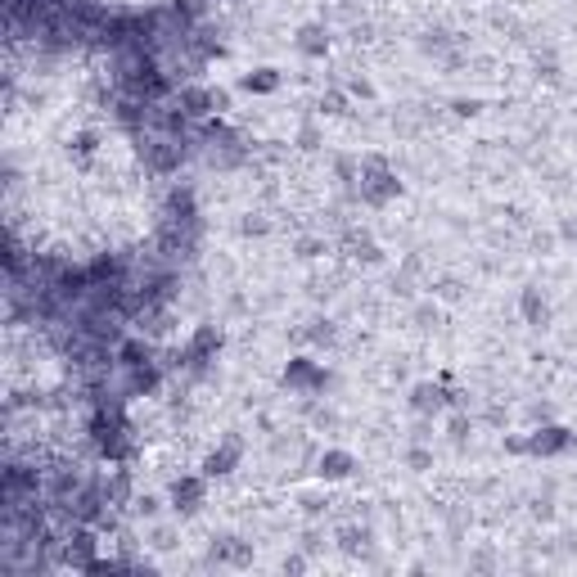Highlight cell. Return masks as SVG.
<instances>
[{"instance_id": "cell-1", "label": "cell", "mask_w": 577, "mask_h": 577, "mask_svg": "<svg viewBox=\"0 0 577 577\" xmlns=\"http://www.w3.org/2000/svg\"><path fill=\"white\" fill-rule=\"evenodd\" d=\"M356 194H361V203L384 207V203H393V199L402 194V181H397V172H393L379 154H370V158H361V172H356Z\"/></svg>"}, {"instance_id": "cell-2", "label": "cell", "mask_w": 577, "mask_h": 577, "mask_svg": "<svg viewBox=\"0 0 577 577\" xmlns=\"http://www.w3.org/2000/svg\"><path fill=\"white\" fill-rule=\"evenodd\" d=\"M216 352H222V329H216V325H199L190 334V343H185V361H181V366L194 370V375H203L212 361H216Z\"/></svg>"}, {"instance_id": "cell-3", "label": "cell", "mask_w": 577, "mask_h": 577, "mask_svg": "<svg viewBox=\"0 0 577 577\" xmlns=\"http://www.w3.org/2000/svg\"><path fill=\"white\" fill-rule=\"evenodd\" d=\"M284 388L316 393V388H325V370L316 366L312 356H298V361H288V366H284Z\"/></svg>"}, {"instance_id": "cell-4", "label": "cell", "mask_w": 577, "mask_h": 577, "mask_svg": "<svg viewBox=\"0 0 577 577\" xmlns=\"http://www.w3.org/2000/svg\"><path fill=\"white\" fill-rule=\"evenodd\" d=\"M203 496H207V483H203V478H194V474L176 478V483H172V492H167V500H172V510H176V515H194L199 505H203Z\"/></svg>"}, {"instance_id": "cell-5", "label": "cell", "mask_w": 577, "mask_h": 577, "mask_svg": "<svg viewBox=\"0 0 577 577\" xmlns=\"http://www.w3.org/2000/svg\"><path fill=\"white\" fill-rule=\"evenodd\" d=\"M158 384H163V366H158V361H144V366L122 370V388H126V397H150Z\"/></svg>"}, {"instance_id": "cell-6", "label": "cell", "mask_w": 577, "mask_h": 577, "mask_svg": "<svg viewBox=\"0 0 577 577\" xmlns=\"http://www.w3.org/2000/svg\"><path fill=\"white\" fill-rule=\"evenodd\" d=\"M240 460H244V443H240L235 433H231V438H226L222 447H212V451H207V460H203V474H207V478H222V474H231Z\"/></svg>"}, {"instance_id": "cell-7", "label": "cell", "mask_w": 577, "mask_h": 577, "mask_svg": "<svg viewBox=\"0 0 577 577\" xmlns=\"http://www.w3.org/2000/svg\"><path fill=\"white\" fill-rule=\"evenodd\" d=\"M176 109H181L190 122H203L207 113H216V91H207V86H181Z\"/></svg>"}, {"instance_id": "cell-8", "label": "cell", "mask_w": 577, "mask_h": 577, "mask_svg": "<svg viewBox=\"0 0 577 577\" xmlns=\"http://www.w3.org/2000/svg\"><path fill=\"white\" fill-rule=\"evenodd\" d=\"M212 564H231V568H248L253 564V546L240 541V537H216L212 550H207Z\"/></svg>"}, {"instance_id": "cell-9", "label": "cell", "mask_w": 577, "mask_h": 577, "mask_svg": "<svg viewBox=\"0 0 577 577\" xmlns=\"http://www.w3.org/2000/svg\"><path fill=\"white\" fill-rule=\"evenodd\" d=\"M568 447H573V433L559 428V424H546V428H537L532 438H528V451H532V456H559V451H568Z\"/></svg>"}, {"instance_id": "cell-10", "label": "cell", "mask_w": 577, "mask_h": 577, "mask_svg": "<svg viewBox=\"0 0 577 577\" xmlns=\"http://www.w3.org/2000/svg\"><path fill=\"white\" fill-rule=\"evenodd\" d=\"M294 45H298V54H307V59H325V54H329V32H325L321 23H303L298 37H294Z\"/></svg>"}, {"instance_id": "cell-11", "label": "cell", "mask_w": 577, "mask_h": 577, "mask_svg": "<svg viewBox=\"0 0 577 577\" xmlns=\"http://www.w3.org/2000/svg\"><path fill=\"white\" fill-rule=\"evenodd\" d=\"M352 469H356V456L352 451H325L321 456V465H316V474L325 478V483H343V478H352Z\"/></svg>"}, {"instance_id": "cell-12", "label": "cell", "mask_w": 577, "mask_h": 577, "mask_svg": "<svg viewBox=\"0 0 577 577\" xmlns=\"http://www.w3.org/2000/svg\"><path fill=\"white\" fill-rule=\"evenodd\" d=\"M410 406H415L419 415H438V410L447 406V388H443V384H415V388H410Z\"/></svg>"}, {"instance_id": "cell-13", "label": "cell", "mask_w": 577, "mask_h": 577, "mask_svg": "<svg viewBox=\"0 0 577 577\" xmlns=\"http://www.w3.org/2000/svg\"><path fill=\"white\" fill-rule=\"evenodd\" d=\"M113 356H118V370H131V366H144V361H154V347L144 343V338H122Z\"/></svg>"}, {"instance_id": "cell-14", "label": "cell", "mask_w": 577, "mask_h": 577, "mask_svg": "<svg viewBox=\"0 0 577 577\" xmlns=\"http://www.w3.org/2000/svg\"><path fill=\"white\" fill-rule=\"evenodd\" d=\"M519 312H524V321H528V325H546L550 307H546V294H541L537 284H528L524 294H519Z\"/></svg>"}, {"instance_id": "cell-15", "label": "cell", "mask_w": 577, "mask_h": 577, "mask_svg": "<svg viewBox=\"0 0 577 577\" xmlns=\"http://www.w3.org/2000/svg\"><path fill=\"white\" fill-rule=\"evenodd\" d=\"M240 86H244L248 95H271V91L280 86V68H257V72H248Z\"/></svg>"}, {"instance_id": "cell-16", "label": "cell", "mask_w": 577, "mask_h": 577, "mask_svg": "<svg viewBox=\"0 0 577 577\" xmlns=\"http://www.w3.org/2000/svg\"><path fill=\"white\" fill-rule=\"evenodd\" d=\"M100 154V135L95 131H77V135H72V158H77V163H91Z\"/></svg>"}, {"instance_id": "cell-17", "label": "cell", "mask_w": 577, "mask_h": 577, "mask_svg": "<svg viewBox=\"0 0 577 577\" xmlns=\"http://www.w3.org/2000/svg\"><path fill=\"white\" fill-rule=\"evenodd\" d=\"M347 248H352V257H366V262H379V244H375V240H370L366 231H361V235L352 231V235H347Z\"/></svg>"}, {"instance_id": "cell-18", "label": "cell", "mask_w": 577, "mask_h": 577, "mask_svg": "<svg viewBox=\"0 0 577 577\" xmlns=\"http://www.w3.org/2000/svg\"><path fill=\"white\" fill-rule=\"evenodd\" d=\"M406 465H410V469H428V465H433V456H428L424 447H410V451H406Z\"/></svg>"}, {"instance_id": "cell-19", "label": "cell", "mask_w": 577, "mask_h": 577, "mask_svg": "<svg viewBox=\"0 0 577 577\" xmlns=\"http://www.w3.org/2000/svg\"><path fill=\"white\" fill-rule=\"evenodd\" d=\"M321 113H343V95H325V100H321Z\"/></svg>"}, {"instance_id": "cell-20", "label": "cell", "mask_w": 577, "mask_h": 577, "mask_svg": "<svg viewBox=\"0 0 577 577\" xmlns=\"http://www.w3.org/2000/svg\"><path fill=\"white\" fill-rule=\"evenodd\" d=\"M135 510H140V515H158V500H154V496H140Z\"/></svg>"}, {"instance_id": "cell-21", "label": "cell", "mask_w": 577, "mask_h": 577, "mask_svg": "<svg viewBox=\"0 0 577 577\" xmlns=\"http://www.w3.org/2000/svg\"><path fill=\"white\" fill-rule=\"evenodd\" d=\"M465 433H469V419H460V415H456V419H451V438H456V443H465Z\"/></svg>"}, {"instance_id": "cell-22", "label": "cell", "mask_w": 577, "mask_h": 577, "mask_svg": "<svg viewBox=\"0 0 577 577\" xmlns=\"http://www.w3.org/2000/svg\"><path fill=\"white\" fill-rule=\"evenodd\" d=\"M298 248H303V253H298V257H316V253H321V240H303V244H298Z\"/></svg>"}, {"instance_id": "cell-23", "label": "cell", "mask_w": 577, "mask_h": 577, "mask_svg": "<svg viewBox=\"0 0 577 577\" xmlns=\"http://www.w3.org/2000/svg\"><path fill=\"white\" fill-rule=\"evenodd\" d=\"M564 235H568V240H577V222H568V226H564Z\"/></svg>"}]
</instances>
